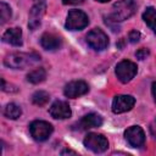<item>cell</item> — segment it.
I'll list each match as a JSON object with an SVG mask.
<instances>
[{
  "mask_svg": "<svg viewBox=\"0 0 156 156\" xmlns=\"http://www.w3.org/2000/svg\"><path fill=\"white\" fill-rule=\"evenodd\" d=\"M98 2H108L110 0H96Z\"/></svg>",
  "mask_w": 156,
  "mask_h": 156,
  "instance_id": "26",
  "label": "cell"
},
{
  "mask_svg": "<svg viewBox=\"0 0 156 156\" xmlns=\"http://www.w3.org/2000/svg\"><path fill=\"white\" fill-rule=\"evenodd\" d=\"M4 115L9 119H17L22 115V110L18 105H16L13 102H10V104L6 105V107L4 110Z\"/></svg>",
  "mask_w": 156,
  "mask_h": 156,
  "instance_id": "18",
  "label": "cell"
},
{
  "mask_svg": "<svg viewBox=\"0 0 156 156\" xmlns=\"http://www.w3.org/2000/svg\"><path fill=\"white\" fill-rule=\"evenodd\" d=\"M33 1L34 2L29 11V21H28V27L30 30H35L40 26L41 18L46 10V0H33Z\"/></svg>",
  "mask_w": 156,
  "mask_h": 156,
  "instance_id": "8",
  "label": "cell"
},
{
  "mask_svg": "<svg viewBox=\"0 0 156 156\" xmlns=\"http://www.w3.org/2000/svg\"><path fill=\"white\" fill-rule=\"evenodd\" d=\"M62 2L65 5H79V4H83L84 0H62Z\"/></svg>",
  "mask_w": 156,
  "mask_h": 156,
  "instance_id": "23",
  "label": "cell"
},
{
  "mask_svg": "<svg viewBox=\"0 0 156 156\" xmlns=\"http://www.w3.org/2000/svg\"><path fill=\"white\" fill-rule=\"evenodd\" d=\"M11 17V7L5 4V2H1L0 4V23L4 24L6 23Z\"/></svg>",
  "mask_w": 156,
  "mask_h": 156,
  "instance_id": "20",
  "label": "cell"
},
{
  "mask_svg": "<svg viewBox=\"0 0 156 156\" xmlns=\"http://www.w3.org/2000/svg\"><path fill=\"white\" fill-rule=\"evenodd\" d=\"M135 105V99L132 95H117L112 100V112L124 113L130 111Z\"/></svg>",
  "mask_w": 156,
  "mask_h": 156,
  "instance_id": "11",
  "label": "cell"
},
{
  "mask_svg": "<svg viewBox=\"0 0 156 156\" xmlns=\"http://www.w3.org/2000/svg\"><path fill=\"white\" fill-rule=\"evenodd\" d=\"M65 154H72V155H76V152L72 151V150H63V151L61 152V155H65Z\"/></svg>",
  "mask_w": 156,
  "mask_h": 156,
  "instance_id": "25",
  "label": "cell"
},
{
  "mask_svg": "<svg viewBox=\"0 0 156 156\" xmlns=\"http://www.w3.org/2000/svg\"><path fill=\"white\" fill-rule=\"evenodd\" d=\"M40 44L45 50H56L61 48L62 39L54 33H44L40 38Z\"/></svg>",
  "mask_w": 156,
  "mask_h": 156,
  "instance_id": "14",
  "label": "cell"
},
{
  "mask_svg": "<svg viewBox=\"0 0 156 156\" xmlns=\"http://www.w3.org/2000/svg\"><path fill=\"white\" fill-rule=\"evenodd\" d=\"M124 138L133 147H141L145 144V133L141 127L132 126L124 132Z\"/></svg>",
  "mask_w": 156,
  "mask_h": 156,
  "instance_id": "9",
  "label": "cell"
},
{
  "mask_svg": "<svg viewBox=\"0 0 156 156\" xmlns=\"http://www.w3.org/2000/svg\"><path fill=\"white\" fill-rule=\"evenodd\" d=\"M89 23V18L82 10H71L66 18V28L69 30H80Z\"/></svg>",
  "mask_w": 156,
  "mask_h": 156,
  "instance_id": "3",
  "label": "cell"
},
{
  "mask_svg": "<svg viewBox=\"0 0 156 156\" xmlns=\"http://www.w3.org/2000/svg\"><path fill=\"white\" fill-rule=\"evenodd\" d=\"M102 124V117L98 113H88L80 118L78 122L79 129H90V128H96Z\"/></svg>",
  "mask_w": 156,
  "mask_h": 156,
  "instance_id": "13",
  "label": "cell"
},
{
  "mask_svg": "<svg viewBox=\"0 0 156 156\" xmlns=\"http://www.w3.org/2000/svg\"><path fill=\"white\" fill-rule=\"evenodd\" d=\"M151 90H152V95H154V99H155V102H156V82H154V83H152Z\"/></svg>",
  "mask_w": 156,
  "mask_h": 156,
  "instance_id": "24",
  "label": "cell"
},
{
  "mask_svg": "<svg viewBox=\"0 0 156 156\" xmlns=\"http://www.w3.org/2000/svg\"><path fill=\"white\" fill-rule=\"evenodd\" d=\"M138 72V67L134 62L129 61V60H122L121 62L117 63L116 68H115V73L117 76V78L122 82V83H128L130 82L135 74Z\"/></svg>",
  "mask_w": 156,
  "mask_h": 156,
  "instance_id": "5",
  "label": "cell"
},
{
  "mask_svg": "<svg viewBox=\"0 0 156 156\" xmlns=\"http://www.w3.org/2000/svg\"><path fill=\"white\" fill-rule=\"evenodd\" d=\"M83 144L87 149H89L96 154L104 152L108 147L107 139L102 134H98V133H88L83 140Z\"/></svg>",
  "mask_w": 156,
  "mask_h": 156,
  "instance_id": "6",
  "label": "cell"
},
{
  "mask_svg": "<svg viewBox=\"0 0 156 156\" xmlns=\"http://www.w3.org/2000/svg\"><path fill=\"white\" fill-rule=\"evenodd\" d=\"M49 113L55 119H66V118H69L71 117L72 111H71L69 105L66 101L57 100L49 108Z\"/></svg>",
  "mask_w": 156,
  "mask_h": 156,
  "instance_id": "12",
  "label": "cell"
},
{
  "mask_svg": "<svg viewBox=\"0 0 156 156\" xmlns=\"http://www.w3.org/2000/svg\"><path fill=\"white\" fill-rule=\"evenodd\" d=\"M143 20L152 29V32L156 33V9L151 6L146 7L143 13Z\"/></svg>",
  "mask_w": 156,
  "mask_h": 156,
  "instance_id": "17",
  "label": "cell"
},
{
  "mask_svg": "<svg viewBox=\"0 0 156 156\" xmlns=\"http://www.w3.org/2000/svg\"><path fill=\"white\" fill-rule=\"evenodd\" d=\"M40 61V56L35 52H13L5 57V66L13 69H23Z\"/></svg>",
  "mask_w": 156,
  "mask_h": 156,
  "instance_id": "1",
  "label": "cell"
},
{
  "mask_svg": "<svg viewBox=\"0 0 156 156\" xmlns=\"http://www.w3.org/2000/svg\"><path fill=\"white\" fill-rule=\"evenodd\" d=\"M49 99H50L49 93L44 90H38L32 95V102L37 106H44L45 104H48Z\"/></svg>",
  "mask_w": 156,
  "mask_h": 156,
  "instance_id": "19",
  "label": "cell"
},
{
  "mask_svg": "<svg viewBox=\"0 0 156 156\" xmlns=\"http://www.w3.org/2000/svg\"><path fill=\"white\" fill-rule=\"evenodd\" d=\"M135 9H136V5L134 0H119L113 5L112 12L107 16L106 21L117 23V22L128 20L130 16H133V13L135 12Z\"/></svg>",
  "mask_w": 156,
  "mask_h": 156,
  "instance_id": "2",
  "label": "cell"
},
{
  "mask_svg": "<svg viewBox=\"0 0 156 156\" xmlns=\"http://www.w3.org/2000/svg\"><path fill=\"white\" fill-rule=\"evenodd\" d=\"M45 78H46V71L43 67L35 68L27 74V80L32 84H39V83L44 82Z\"/></svg>",
  "mask_w": 156,
  "mask_h": 156,
  "instance_id": "16",
  "label": "cell"
},
{
  "mask_svg": "<svg viewBox=\"0 0 156 156\" xmlns=\"http://www.w3.org/2000/svg\"><path fill=\"white\" fill-rule=\"evenodd\" d=\"M2 41L11 44L13 46H21L22 45V30L21 28H10L2 34Z\"/></svg>",
  "mask_w": 156,
  "mask_h": 156,
  "instance_id": "15",
  "label": "cell"
},
{
  "mask_svg": "<svg viewBox=\"0 0 156 156\" xmlns=\"http://www.w3.org/2000/svg\"><path fill=\"white\" fill-rule=\"evenodd\" d=\"M128 39H129V41L130 43H136V41H139V39H140V33L138 32V30H130L129 32V34H128Z\"/></svg>",
  "mask_w": 156,
  "mask_h": 156,
  "instance_id": "21",
  "label": "cell"
},
{
  "mask_svg": "<svg viewBox=\"0 0 156 156\" xmlns=\"http://www.w3.org/2000/svg\"><path fill=\"white\" fill-rule=\"evenodd\" d=\"M149 54H150V51H149L147 49L141 48V49H139V50L135 52V56H136L139 60H144V58H146V57L149 56Z\"/></svg>",
  "mask_w": 156,
  "mask_h": 156,
  "instance_id": "22",
  "label": "cell"
},
{
  "mask_svg": "<svg viewBox=\"0 0 156 156\" xmlns=\"http://www.w3.org/2000/svg\"><path fill=\"white\" fill-rule=\"evenodd\" d=\"M85 39H87L88 45L96 51H101L106 49L108 45V37L100 28H94L90 32H88Z\"/></svg>",
  "mask_w": 156,
  "mask_h": 156,
  "instance_id": "4",
  "label": "cell"
},
{
  "mask_svg": "<svg viewBox=\"0 0 156 156\" xmlns=\"http://www.w3.org/2000/svg\"><path fill=\"white\" fill-rule=\"evenodd\" d=\"M52 130H54L52 126L46 121H33L29 126L30 135L37 141L46 140L51 135Z\"/></svg>",
  "mask_w": 156,
  "mask_h": 156,
  "instance_id": "7",
  "label": "cell"
},
{
  "mask_svg": "<svg viewBox=\"0 0 156 156\" xmlns=\"http://www.w3.org/2000/svg\"><path fill=\"white\" fill-rule=\"evenodd\" d=\"M89 91V85L84 80H72L66 84L63 89V94L66 98L76 99L82 95H85Z\"/></svg>",
  "mask_w": 156,
  "mask_h": 156,
  "instance_id": "10",
  "label": "cell"
}]
</instances>
